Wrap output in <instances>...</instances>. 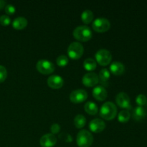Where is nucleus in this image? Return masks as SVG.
Masks as SVG:
<instances>
[{
  "label": "nucleus",
  "mask_w": 147,
  "mask_h": 147,
  "mask_svg": "<svg viewBox=\"0 0 147 147\" xmlns=\"http://www.w3.org/2000/svg\"><path fill=\"white\" fill-rule=\"evenodd\" d=\"M4 10L7 14H13L15 12L16 8L12 4H7L6 7H4Z\"/></svg>",
  "instance_id": "29"
},
{
  "label": "nucleus",
  "mask_w": 147,
  "mask_h": 147,
  "mask_svg": "<svg viewBox=\"0 0 147 147\" xmlns=\"http://www.w3.org/2000/svg\"><path fill=\"white\" fill-rule=\"evenodd\" d=\"M146 103H147V102H146Z\"/></svg>",
  "instance_id": "32"
},
{
  "label": "nucleus",
  "mask_w": 147,
  "mask_h": 147,
  "mask_svg": "<svg viewBox=\"0 0 147 147\" xmlns=\"http://www.w3.org/2000/svg\"><path fill=\"white\" fill-rule=\"evenodd\" d=\"M117 115V108L116 105L111 101L106 102L100 109V116L107 121L112 120Z\"/></svg>",
  "instance_id": "1"
},
{
  "label": "nucleus",
  "mask_w": 147,
  "mask_h": 147,
  "mask_svg": "<svg viewBox=\"0 0 147 147\" xmlns=\"http://www.w3.org/2000/svg\"><path fill=\"white\" fill-rule=\"evenodd\" d=\"M110 70L113 74L116 76H121L125 71V67L121 62L115 61L111 63L110 66Z\"/></svg>",
  "instance_id": "15"
},
{
  "label": "nucleus",
  "mask_w": 147,
  "mask_h": 147,
  "mask_svg": "<svg viewBox=\"0 0 147 147\" xmlns=\"http://www.w3.org/2000/svg\"><path fill=\"white\" fill-rule=\"evenodd\" d=\"M93 96L96 100L101 101L106 100L108 96V92L103 86H97L93 88Z\"/></svg>",
  "instance_id": "14"
},
{
  "label": "nucleus",
  "mask_w": 147,
  "mask_h": 147,
  "mask_svg": "<svg viewBox=\"0 0 147 147\" xmlns=\"http://www.w3.org/2000/svg\"><path fill=\"white\" fill-rule=\"evenodd\" d=\"M64 80L63 78L57 75H53L50 76L47 79V85L50 88L54 89H59L63 87Z\"/></svg>",
  "instance_id": "13"
},
{
  "label": "nucleus",
  "mask_w": 147,
  "mask_h": 147,
  "mask_svg": "<svg viewBox=\"0 0 147 147\" xmlns=\"http://www.w3.org/2000/svg\"><path fill=\"white\" fill-rule=\"evenodd\" d=\"M92 27L98 32H105L110 29L111 23L108 19L99 17L93 21L92 23Z\"/></svg>",
  "instance_id": "6"
},
{
  "label": "nucleus",
  "mask_w": 147,
  "mask_h": 147,
  "mask_svg": "<svg viewBox=\"0 0 147 147\" xmlns=\"http://www.w3.org/2000/svg\"><path fill=\"white\" fill-rule=\"evenodd\" d=\"M110 78V72L107 68H103L99 73L98 78L103 83H106Z\"/></svg>",
  "instance_id": "23"
},
{
  "label": "nucleus",
  "mask_w": 147,
  "mask_h": 147,
  "mask_svg": "<svg viewBox=\"0 0 147 147\" xmlns=\"http://www.w3.org/2000/svg\"><path fill=\"white\" fill-rule=\"evenodd\" d=\"M59 138L65 142H71L73 141L71 135L66 132H62L59 134Z\"/></svg>",
  "instance_id": "26"
},
{
  "label": "nucleus",
  "mask_w": 147,
  "mask_h": 147,
  "mask_svg": "<svg viewBox=\"0 0 147 147\" xmlns=\"http://www.w3.org/2000/svg\"><path fill=\"white\" fill-rule=\"evenodd\" d=\"M28 24V21L24 17H18L14 20L12 22V26L16 30H22L25 28Z\"/></svg>",
  "instance_id": "16"
},
{
  "label": "nucleus",
  "mask_w": 147,
  "mask_h": 147,
  "mask_svg": "<svg viewBox=\"0 0 147 147\" xmlns=\"http://www.w3.org/2000/svg\"><path fill=\"white\" fill-rule=\"evenodd\" d=\"M50 131H51L53 134H55L60 132V126L58 123H53L51 126H50Z\"/></svg>",
  "instance_id": "30"
},
{
  "label": "nucleus",
  "mask_w": 147,
  "mask_h": 147,
  "mask_svg": "<svg viewBox=\"0 0 147 147\" xmlns=\"http://www.w3.org/2000/svg\"><path fill=\"white\" fill-rule=\"evenodd\" d=\"M76 142L79 147H90L93 144V136L90 131L83 129L78 134Z\"/></svg>",
  "instance_id": "3"
},
{
  "label": "nucleus",
  "mask_w": 147,
  "mask_h": 147,
  "mask_svg": "<svg viewBox=\"0 0 147 147\" xmlns=\"http://www.w3.org/2000/svg\"><path fill=\"white\" fill-rule=\"evenodd\" d=\"M106 128V123L102 119H93L89 123V129L93 133H100Z\"/></svg>",
  "instance_id": "12"
},
{
  "label": "nucleus",
  "mask_w": 147,
  "mask_h": 147,
  "mask_svg": "<svg viewBox=\"0 0 147 147\" xmlns=\"http://www.w3.org/2000/svg\"><path fill=\"white\" fill-rule=\"evenodd\" d=\"M57 143V138L53 134H47L40 138V144L42 147H53Z\"/></svg>",
  "instance_id": "11"
},
{
  "label": "nucleus",
  "mask_w": 147,
  "mask_h": 147,
  "mask_svg": "<svg viewBox=\"0 0 147 147\" xmlns=\"http://www.w3.org/2000/svg\"><path fill=\"white\" fill-rule=\"evenodd\" d=\"M84 109L86 111V112L87 113L90 115H96L98 113V106L94 103V102L92 101H88L85 104L84 106Z\"/></svg>",
  "instance_id": "18"
},
{
  "label": "nucleus",
  "mask_w": 147,
  "mask_h": 147,
  "mask_svg": "<svg viewBox=\"0 0 147 147\" xmlns=\"http://www.w3.org/2000/svg\"><path fill=\"white\" fill-rule=\"evenodd\" d=\"M6 7V1L3 0H0V9H2L3 8Z\"/></svg>",
  "instance_id": "31"
},
{
  "label": "nucleus",
  "mask_w": 147,
  "mask_h": 147,
  "mask_svg": "<svg viewBox=\"0 0 147 147\" xmlns=\"http://www.w3.org/2000/svg\"><path fill=\"white\" fill-rule=\"evenodd\" d=\"M7 77V69L4 66L0 65V83H3Z\"/></svg>",
  "instance_id": "27"
},
{
  "label": "nucleus",
  "mask_w": 147,
  "mask_h": 147,
  "mask_svg": "<svg viewBox=\"0 0 147 147\" xmlns=\"http://www.w3.org/2000/svg\"><path fill=\"white\" fill-rule=\"evenodd\" d=\"M73 122H74V125L76 128H78V129H82L86 125V119L83 115L78 114L75 117Z\"/></svg>",
  "instance_id": "20"
},
{
  "label": "nucleus",
  "mask_w": 147,
  "mask_h": 147,
  "mask_svg": "<svg viewBox=\"0 0 147 147\" xmlns=\"http://www.w3.org/2000/svg\"><path fill=\"white\" fill-rule=\"evenodd\" d=\"M37 70L43 75H49L55 70V65L52 62L47 60H39L36 65Z\"/></svg>",
  "instance_id": "7"
},
{
  "label": "nucleus",
  "mask_w": 147,
  "mask_h": 147,
  "mask_svg": "<svg viewBox=\"0 0 147 147\" xmlns=\"http://www.w3.org/2000/svg\"><path fill=\"white\" fill-rule=\"evenodd\" d=\"M136 102L139 106H144V105L146 104V102H147V98L146 96L143 94H140L136 97Z\"/></svg>",
  "instance_id": "25"
},
{
  "label": "nucleus",
  "mask_w": 147,
  "mask_h": 147,
  "mask_svg": "<svg viewBox=\"0 0 147 147\" xmlns=\"http://www.w3.org/2000/svg\"><path fill=\"white\" fill-rule=\"evenodd\" d=\"M131 118V113L128 110H122L118 115V120L121 123H126Z\"/></svg>",
  "instance_id": "22"
},
{
  "label": "nucleus",
  "mask_w": 147,
  "mask_h": 147,
  "mask_svg": "<svg viewBox=\"0 0 147 147\" xmlns=\"http://www.w3.org/2000/svg\"><path fill=\"white\" fill-rule=\"evenodd\" d=\"M83 67L88 71H93L97 67V63L96 61L93 58H89L86 59L83 63Z\"/></svg>",
  "instance_id": "19"
},
{
  "label": "nucleus",
  "mask_w": 147,
  "mask_h": 147,
  "mask_svg": "<svg viewBox=\"0 0 147 147\" xmlns=\"http://www.w3.org/2000/svg\"><path fill=\"white\" fill-rule=\"evenodd\" d=\"M96 62L102 66L108 65L112 60V55L109 50L106 49H100L95 54Z\"/></svg>",
  "instance_id": "5"
},
{
  "label": "nucleus",
  "mask_w": 147,
  "mask_h": 147,
  "mask_svg": "<svg viewBox=\"0 0 147 147\" xmlns=\"http://www.w3.org/2000/svg\"><path fill=\"white\" fill-rule=\"evenodd\" d=\"M68 61V57L66 55H60L56 60V63H57V65L60 66V67H64V66L67 65Z\"/></svg>",
  "instance_id": "24"
},
{
  "label": "nucleus",
  "mask_w": 147,
  "mask_h": 147,
  "mask_svg": "<svg viewBox=\"0 0 147 147\" xmlns=\"http://www.w3.org/2000/svg\"><path fill=\"white\" fill-rule=\"evenodd\" d=\"M88 93L83 89H77L71 92L70 95V99L73 103H80L87 99Z\"/></svg>",
  "instance_id": "8"
},
{
  "label": "nucleus",
  "mask_w": 147,
  "mask_h": 147,
  "mask_svg": "<svg viewBox=\"0 0 147 147\" xmlns=\"http://www.w3.org/2000/svg\"><path fill=\"white\" fill-rule=\"evenodd\" d=\"M75 38L82 42H87L92 37V31L88 26L81 25L76 27L73 32Z\"/></svg>",
  "instance_id": "2"
},
{
  "label": "nucleus",
  "mask_w": 147,
  "mask_h": 147,
  "mask_svg": "<svg viewBox=\"0 0 147 147\" xmlns=\"http://www.w3.org/2000/svg\"><path fill=\"white\" fill-rule=\"evenodd\" d=\"M11 23V19L7 15H1L0 17V24L3 26H7Z\"/></svg>",
  "instance_id": "28"
},
{
  "label": "nucleus",
  "mask_w": 147,
  "mask_h": 147,
  "mask_svg": "<svg viewBox=\"0 0 147 147\" xmlns=\"http://www.w3.org/2000/svg\"><path fill=\"white\" fill-rule=\"evenodd\" d=\"M84 52V47L83 45L79 42H73L67 48V55L73 60H78L82 57Z\"/></svg>",
  "instance_id": "4"
},
{
  "label": "nucleus",
  "mask_w": 147,
  "mask_h": 147,
  "mask_svg": "<svg viewBox=\"0 0 147 147\" xmlns=\"http://www.w3.org/2000/svg\"><path fill=\"white\" fill-rule=\"evenodd\" d=\"M83 85L86 87H93L96 86L99 82L98 76L95 73H88L84 75L82 79Z\"/></svg>",
  "instance_id": "10"
},
{
  "label": "nucleus",
  "mask_w": 147,
  "mask_h": 147,
  "mask_svg": "<svg viewBox=\"0 0 147 147\" xmlns=\"http://www.w3.org/2000/svg\"><path fill=\"white\" fill-rule=\"evenodd\" d=\"M81 20L85 24H89L93 20V13L91 10L86 9L81 14Z\"/></svg>",
  "instance_id": "21"
},
{
  "label": "nucleus",
  "mask_w": 147,
  "mask_h": 147,
  "mask_svg": "<svg viewBox=\"0 0 147 147\" xmlns=\"http://www.w3.org/2000/svg\"><path fill=\"white\" fill-rule=\"evenodd\" d=\"M146 117V111L142 106H138L135 108L133 111V118L134 120L139 121L143 120Z\"/></svg>",
  "instance_id": "17"
},
{
  "label": "nucleus",
  "mask_w": 147,
  "mask_h": 147,
  "mask_svg": "<svg viewBox=\"0 0 147 147\" xmlns=\"http://www.w3.org/2000/svg\"><path fill=\"white\" fill-rule=\"evenodd\" d=\"M116 102L119 106L122 109H130L131 108L129 96L124 92H121L118 93L116 97Z\"/></svg>",
  "instance_id": "9"
}]
</instances>
